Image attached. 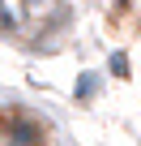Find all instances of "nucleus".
Segmentation results:
<instances>
[{
  "label": "nucleus",
  "instance_id": "obj_1",
  "mask_svg": "<svg viewBox=\"0 0 141 146\" xmlns=\"http://www.w3.org/2000/svg\"><path fill=\"white\" fill-rule=\"evenodd\" d=\"M43 142H47V129L26 112H9L0 120V146H43Z\"/></svg>",
  "mask_w": 141,
  "mask_h": 146
}]
</instances>
